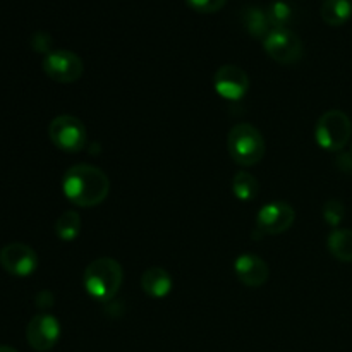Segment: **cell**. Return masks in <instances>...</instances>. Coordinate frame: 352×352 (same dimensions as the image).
I'll return each instance as SVG.
<instances>
[{
    "label": "cell",
    "mask_w": 352,
    "mask_h": 352,
    "mask_svg": "<svg viewBox=\"0 0 352 352\" xmlns=\"http://www.w3.org/2000/svg\"><path fill=\"white\" fill-rule=\"evenodd\" d=\"M263 48L278 64H296L302 57V41L289 28H274L265 36Z\"/></svg>",
    "instance_id": "6"
},
{
    "label": "cell",
    "mask_w": 352,
    "mask_h": 352,
    "mask_svg": "<svg viewBox=\"0 0 352 352\" xmlns=\"http://www.w3.org/2000/svg\"><path fill=\"white\" fill-rule=\"evenodd\" d=\"M189 7L203 14H213L222 9L227 3V0H186Z\"/></svg>",
    "instance_id": "21"
},
{
    "label": "cell",
    "mask_w": 352,
    "mask_h": 352,
    "mask_svg": "<svg viewBox=\"0 0 352 352\" xmlns=\"http://www.w3.org/2000/svg\"><path fill=\"white\" fill-rule=\"evenodd\" d=\"M330 254L344 263H352V230L336 229L327 239Z\"/></svg>",
    "instance_id": "14"
},
{
    "label": "cell",
    "mask_w": 352,
    "mask_h": 352,
    "mask_svg": "<svg viewBox=\"0 0 352 352\" xmlns=\"http://www.w3.org/2000/svg\"><path fill=\"white\" fill-rule=\"evenodd\" d=\"M351 153H352V146H351Z\"/></svg>",
    "instance_id": "24"
},
{
    "label": "cell",
    "mask_w": 352,
    "mask_h": 352,
    "mask_svg": "<svg viewBox=\"0 0 352 352\" xmlns=\"http://www.w3.org/2000/svg\"><path fill=\"white\" fill-rule=\"evenodd\" d=\"M81 232V217L69 210L64 212L55 222V234L62 241H74Z\"/></svg>",
    "instance_id": "18"
},
{
    "label": "cell",
    "mask_w": 352,
    "mask_h": 352,
    "mask_svg": "<svg viewBox=\"0 0 352 352\" xmlns=\"http://www.w3.org/2000/svg\"><path fill=\"white\" fill-rule=\"evenodd\" d=\"M64 196L76 206L91 208L105 201L110 191V181L103 170L93 165H74L62 179Z\"/></svg>",
    "instance_id": "1"
},
{
    "label": "cell",
    "mask_w": 352,
    "mask_h": 352,
    "mask_svg": "<svg viewBox=\"0 0 352 352\" xmlns=\"http://www.w3.org/2000/svg\"><path fill=\"white\" fill-rule=\"evenodd\" d=\"M296 212L289 203L274 201L261 206L256 215V227L265 236L282 234L289 230L294 223Z\"/></svg>",
    "instance_id": "10"
},
{
    "label": "cell",
    "mask_w": 352,
    "mask_h": 352,
    "mask_svg": "<svg viewBox=\"0 0 352 352\" xmlns=\"http://www.w3.org/2000/svg\"><path fill=\"white\" fill-rule=\"evenodd\" d=\"M344 215H346V208L337 199H330L323 205V219L330 227H339L342 223Z\"/></svg>",
    "instance_id": "20"
},
{
    "label": "cell",
    "mask_w": 352,
    "mask_h": 352,
    "mask_svg": "<svg viewBox=\"0 0 352 352\" xmlns=\"http://www.w3.org/2000/svg\"><path fill=\"white\" fill-rule=\"evenodd\" d=\"M243 23L248 33L254 38H263L265 40V36L272 31L267 10L260 9L256 6H250L243 10Z\"/></svg>",
    "instance_id": "15"
},
{
    "label": "cell",
    "mask_w": 352,
    "mask_h": 352,
    "mask_svg": "<svg viewBox=\"0 0 352 352\" xmlns=\"http://www.w3.org/2000/svg\"><path fill=\"white\" fill-rule=\"evenodd\" d=\"M124 280V272L119 261L113 258H98L86 267L85 287L96 301H112L119 292Z\"/></svg>",
    "instance_id": "2"
},
{
    "label": "cell",
    "mask_w": 352,
    "mask_h": 352,
    "mask_svg": "<svg viewBox=\"0 0 352 352\" xmlns=\"http://www.w3.org/2000/svg\"><path fill=\"white\" fill-rule=\"evenodd\" d=\"M0 265L14 277H30L38 268V254L28 244H7L0 250Z\"/></svg>",
    "instance_id": "9"
},
{
    "label": "cell",
    "mask_w": 352,
    "mask_h": 352,
    "mask_svg": "<svg viewBox=\"0 0 352 352\" xmlns=\"http://www.w3.org/2000/svg\"><path fill=\"white\" fill-rule=\"evenodd\" d=\"M227 148L237 165L251 167L256 165L265 155V141L260 131L248 122L236 124L230 129Z\"/></svg>",
    "instance_id": "3"
},
{
    "label": "cell",
    "mask_w": 352,
    "mask_h": 352,
    "mask_svg": "<svg viewBox=\"0 0 352 352\" xmlns=\"http://www.w3.org/2000/svg\"><path fill=\"white\" fill-rule=\"evenodd\" d=\"M352 16L351 0H323L322 17L330 26H342Z\"/></svg>",
    "instance_id": "16"
},
{
    "label": "cell",
    "mask_w": 352,
    "mask_h": 352,
    "mask_svg": "<svg viewBox=\"0 0 352 352\" xmlns=\"http://www.w3.org/2000/svg\"><path fill=\"white\" fill-rule=\"evenodd\" d=\"M213 86L222 98L229 100V102H237L248 93L250 78H248L246 71H243L237 65H222L215 72Z\"/></svg>",
    "instance_id": "11"
},
{
    "label": "cell",
    "mask_w": 352,
    "mask_h": 352,
    "mask_svg": "<svg viewBox=\"0 0 352 352\" xmlns=\"http://www.w3.org/2000/svg\"><path fill=\"white\" fill-rule=\"evenodd\" d=\"M28 344L38 352H47L57 346L60 339V323L50 313H40L26 327Z\"/></svg>",
    "instance_id": "8"
},
{
    "label": "cell",
    "mask_w": 352,
    "mask_h": 352,
    "mask_svg": "<svg viewBox=\"0 0 352 352\" xmlns=\"http://www.w3.org/2000/svg\"><path fill=\"white\" fill-rule=\"evenodd\" d=\"M267 16L268 21H270L272 30L274 28H287V24L292 21V7L291 3H287L285 0H275L268 6L267 9Z\"/></svg>",
    "instance_id": "19"
},
{
    "label": "cell",
    "mask_w": 352,
    "mask_h": 352,
    "mask_svg": "<svg viewBox=\"0 0 352 352\" xmlns=\"http://www.w3.org/2000/svg\"><path fill=\"white\" fill-rule=\"evenodd\" d=\"M50 36H48L45 31H38V33H34V36L31 38V45H33L34 50H40V52H48V48H50Z\"/></svg>",
    "instance_id": "22"
},
{
    "label": "cell",
    "mask_w": 352,
    "mask_h": 352,
    "mask_svg": "<svg viewBox=\"0 0 352 352\" xmlns=\"http://www.w3.org/2000/svg\"><path fill=\"white\" fill-rule=\"evenodd\" d=\"M234 272L241 284L248 287H261L270 277V268L256 254H241L234 261Z\"/></svg>",
    "instance_id": "12"
},
{
    "label": "cell",
    "mask_w": 352,
    "mask_h": 352,
    "mask_svg": "<svg viewBox=\"0 0 352 352\" xmlns=\"http://www.w3.org/2000/svg\"><path fill=\"white\" fill-rule=\"evenodd\" d=\"M352 136V122L342 110H329L318 119L315 127V140L327 151H340L346 148Z\"/></svg>",
    "instance_id": "4"
},
{
    "label": "cell",
    "mask_w": 352,
    "mask_h": 352,
    "mask_svg": "<svg viewBox=\"0 0 352 352\" xmlns=\"http://www.w3.org/2000/svg\"><path fill=\"white\" fill-rule=\"evenodd\" d=\"M141 287L151 298L162 299L170 294L172 277L164 268L153 267L143 274V277H141Z\"/></svg>",
    "instance_id": "13"
},
{
    "label": "cell",
    "mask_w": 352,
    "mask_h": 352,
    "mask_svg": "<svg viewBox=\"0 0 352 352\" xmlns=\"http://www.w3.org/2000/svg\"><path fill=\"white\" fill-rule=\"evenodd\" d=\"M43 71L54 81L69 85L76 82L82 76L85 65L79 55L69 50L48 52L43 58Z\"/></svg>",
    "instance_id": "7"
},
{
    "label": "cell",
    "mask_w": 352,
    "mask_h": 352,
    "mask_svg": "<svg viewBox=\"0 0 352 352\" xmlns=\"http://www.w3.org/2000/svg\"><path fill=\"white\" fill-rule=\"evenodd\" d=\"M0 352H17L14 347H9V346H0Z\"/></svg>",
    "instance_id": "23"
},
{
    "label": "cell",
    "mask_w": 352,
    "mask_h": 352,
    "mask_svg": "<svg viewBox=\"0 0 352 352\" xmlns=\"http://www.w3.org/2000/svg\"><path fill=\"white\" fill-rule=\"evenodd\" d=\"M258 191H260V182L250 172L241 170L234 175L232 192L236 195L237 199H241V201H251V199L256 198Z\"/></svg>",
    "instance_id": "17"
},
{
    "label": "cell",
    "mask_w": 352,
    "mask_h": 352,
    "mask_svg": "<svg viewBox=\"0 0 352 352\" xmlns=\"http://www.w3.org/2000/svg\"><path fill=\"white\" fill-rule=\"evenodd\" d=\"M48 136L58 150L67 151V153L81 151L88 140L85 124L72 116L55 117L48 126Z\"/></svg>",
    "instance_id": "5"
}]
</instances>
